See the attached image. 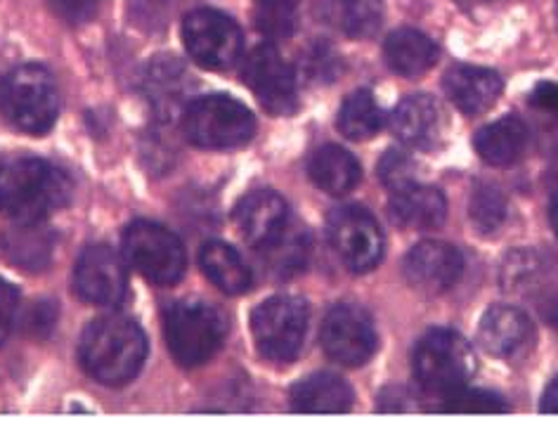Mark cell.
<instances>
[{
    "mask_svg": "<svg viewBox=\"0 0 558 428\" xmlns=\"http://www.w3.org/2000/svg\"><path fill=\"white\" fill-rule=\"evenodd\" d=\"M263 266L268 268L275 278L287 280L299 274L308 266L311 256V234L299 223H289L279 230L275 237L258 248Z\"/></svg>",
    "mask_w": 558,
    "mask_h": 428,
    "instance_id": "cell-25",
    "label": "cell"
},
{
    "mask_svg": "<svg viewBox=\"0 0 558 428\" xmlns=\"http://www.w3.org/2000/svg\"><path fill=\"white\" fill-rule=\"evenodd\" d=\"M301 72L311 81L329 83L339 76L341 60H339V54L333 52L327 44H313L308 50L303 52Z\"/></svg>",
    "mask_w": 558,
    "mask_h": 428,
    "instance_id": "cell-34",
    "label": "cell"
},
{
    "mask_svg": "<svg viewBox=\"0 0 558 428\" xmlns=\"http://www.w3.org/2000/svg\"><path fill=\"white\" fill-rule=\"evenodd\" d=\"M542 412L547 414H558V377L547 386V391L542 395V403H539Z\"/></svg>",
    "mask_w": 558,
    "mask_h": 428,
    "instance_id": "cell-39",
    "label": "cell"
},
{
    "mask_svg": "<svg viewBox=\"0 0 558 428\" xmlns=\"http://www.w3.org/2000/svg\"><path fill=\"white\" fill-rule=\"evenodd\" d=\"M379 181L386 189L400 192L416 183V163L402 149H388L379 161Z\"/></svg>",
    "mask_w": 558,
    "mask_h": 428,
    "instance_id": "cell-33",
    "label": "cell"
},
{
    "mask_svg": "<svg viewBox=\"0 0 558 428\" xmlns=\"http://www.w3.org/2000/svg\"><path fill=\"white\" fill-rule=\"evenodd\" d=\"M242 78L265 112L275 117L294 114L299 107L296 72L291 69L275 46H256L244 60Z\"/></svg>",
    "mask_w": 558,
    "mask_h": 428,
    "instance_id": "cell-10",
    "label": "cell"
},
{
    "mask_svg": "<svg viewBox=\"0 0 558 428\" xmlns=\"http://www.w3.org/2000/svg\"><path fill=\"white\" fill-rule=\"evenodd\" d=\"M337 126L348 140H369L381 131L384 112L369 90H355L343 100Z\"/></svg>",
    "mask_w": 558,
    "mask_h": 428,
    "instance_id": "cell-28",
    "label": "cell"
},
{
    "mask_svg": "<svg viewBox=\"0 0 558 428\" xmlns=\"http://www.w3.org/2000/svg\"><path fill=\"white\" fill-rule=\"evenodd\" d=\"M0 169H3V163H0Z\"/></svg>",
    "mask_w": 558,
    "mask_h": 428,
    "instance_id": "cell-42",
    "label": "cell"
},
{
    "mask_svg": "<svg viewBox=\"0 0 558 428\" xmlns=\"http://www.w3.org/2000/svg\"><path fill=\"white\" fill-rule=\"evenodd\" d=\"M507 400L493 393V391H483V389H464L454 391L442 400L440 412H452V414H501L507 412Z\"/></svg>",
    "mask_w": 558,
    "mask_h": 428,
    "instance_id": "cell-32",
    "label": "cell"
},
{
    "mask_svg": "<svg viewBox=\"0 0 558 428\" xmlns=\"http://www.w3.org/2000/svg\"><path fill=\"white\" fill-rule=\"evenodd\" d=\"M442 86L459 112L476 117L495 105L505 83H501V76L495 69L476 64H454L445 74Z\"/></svg>",
    "mask_w": 558,
    "mask_h": 428,
    "instance_id": "cell-16",
    "label": "cell"
},
{
    "mask_svg": "<svg viewBox=\"0 0 558 428\" xmlns=\"http://www.w3.org/2000/svg\"><path fill=\"white\" fill-rule=\"evenodd\" d=\"M308 303L299 296H272L251 315V331L265 360L284 365L296 360L308 337Z\"/></svg>",
    "mask_w": 558,
    "mask_h": 428,
    "instance_id": "cell-7",
    "label": "cell"
},
{
    "mask_svg": "<svg viewBox=\"0 0 558 428\" xmlns=\"http://www.w3.org/2000/svg\"><path fill=\"white\" fill-rule=\"evenodd\" d=\"M549 220H551V228H554V232H556V237H558V192L554 195V199H551V209H549Z\"/></svg>",
    "mask_w": 558,
    "mask_h": 428,
    "instance_id": "cell-40",
    "label": "cell"
},
{
    "mask_svg": "<svg viewBox=\"0 0 558 428\" xmlns=\"http://www.w3.org/2000/svg\"><path fill=\"white\" fill-rule=\"evenodd\" d=\"M341 29L353 38H367L379 32L384 22L381 0H339Z\"/></svg>",
    "mask_w": 558,
    "mask_h": 428,
    "instance_id": "cell-31",
    "label": "cell"
},
{
    "mask_svg": "<svg viewBox=\"0 0 558 428\" xmlns=\"http://www.w3.org/2000/svg\"><path fill=\"white\" fill-rule=\"evenodd\" d=\"M464 272V256L445 242H418L404 258V278L426 296H440L459 282Z\"/></svg>",
    "mask_w": 558,
    "mask_h": 428,
    "instance_id": "cell-14",
    "label": "cell"
},
{
    "mask_svg": "<svg viewBox=\"0 0 558 428\" xmlns=\"http://www.w3.org/2000/svg\"><path fill=\"white\" fill-rule=\"evenodd\" d=\"M319 341L329 360L343 367L365 365L379 343L372 317L351 303H341L327 313Z\"/></svg>",
    "mask_w": 558,
    "mask_h": 428,
    "instance_id": "cell-12",
    "label": "cell"
},
{
    "mask_svg": "<svg viewBox=\"0 0 558 428\" xmlns=\"http://www.w3.org/2000/svg\"><path fill=\"white\" fill-rule=\"evenodd\" d=\"M388 213L400 228L436 230L448 218V201H445L440 189L414 183L412 187L393 192Z\"/></svg>",
    "mask_w": 558,
    "mask_h": 428,
    "instance_id": "cell-20",
    "label": "cell"
},
{
    "mask_svg": "<svg viewBox=\"0 0 558 428\" xmlns=\"http://www.w3.org/2000/svg\"><path fill=\"white\" fill-rule=\"evenodd\" d=\"M123 254L151 284L171 286L185 274V246L171 230L151 220H135L123 232Z\"/></svg>",
    "mask_w": 558,
    "mask_h": 428,
    "instance_id": "cell-8",
    "label": "cell"
},
{
    "mask_svg": "<svg viewBox=\"0 0 558 428\" xmlns=\"http://www.w3.org/2000/svg\"><path fill=\"white\" fill-rule=\"evenodd\" d=\"M199 264H202V270L206 272V278L211 280L220 292L232 294V296L248 292L251 272L242 260V256L236 254L232 246L222 242H208L202 248Z\"/></svg>",
    "mask_w": 558,
    "mask_h": 428,
    "instance_id": "cell-27",
    "label": "cell"
},
{
    "mask_svg": "<svg viewBox=\"0 0 558 428\" xmlns=\"http://www.w3.org/2000/svg\"><path fill=\"white\" fill-rule=\"evenodd\" d=\"M20 308V296L17 289L10 282L0 280V343H3L10 334V329L15 327L17 320V310Z\"/></svg>",
    "mask_w": 558,
    "mask_h": 428,
    "instance_id": "cell-37",
    "label": "cell"
},
{
    "mask_svg": "<svg viewBox=\"0 0 558 428\" xmlns=\"http://www.w3.org/2000/svg\"><path fill=\"white\" fill-rule=\"evenodd\" d=\"M0 114L12 129L48 133L60 114V90L44 64H22L0 83Z\"/></svg>",
    "mask_w": 558,
    "mask_h": 428,
    "instance_id": "cell-3",
    "label": "cell"
},
{
    "mask_svg": "<svg viewBox=\"0 0 558 428\" xmlns=\"http://www.w3.org/2000/svg\"><path fill=\"white\" fill-rule=\"evenodd\" d=\"M466 3H483V0H464V5H466Z\"/></svg>",
    "mask_w": 558,
    "mask_h": 428,
    "instance_id": "cell-41",
    "label": "cell"
},
{
    "mask_svg": "<svg viewBox=\"0 0 558 428\" xmlns=\"http://www.w3.org/2000/svg\"><path fill=\"white\" fill-rule=\"evenodd\" d=\"M54 325H58V306H54L52 301H38L24 310V317H22L24 334L46 339L52 334Z\"/></svg>",
    "mask_w": 558,
    "mask_h": 428,
    "instance_id": "cell-35",
    "label": "cell"
},
{
    "mask_svg": "<svg viewBox=\"0 0 558 428\" xmlns=\"http://www.w3.org/2000/svg\"><path fill=\"white\" fill-rule=\"evenodd\" d=\"M299 24V0H256V26L272 40L289 38Z\"/></svg>",
    "mask_w": 558,
    "mask_h": 428,
    "instance_id": "cell-30",
    "label": "cell"
},
{
    "mask_svg": "<svg viewBox=\"0 0 558 428\" xmlns=\"http://www.w3.org/2000/svg\"><path fill=\"white\" fill-rule=\"evenodd\" d=\"M72 178L46 159L24 157L0 169V211L15 223H40L72 199Z\"/></svg>",
    "mask_w": 558,
    "mask_h": 428,
    "instance_id": "cell-2",
    "label": "cell"
},
{
    "mask_svg": "<svg viewBox=\"0 0 558 428\" xmlns=\"http://www.w3.org/2000/svg\"><path fill=\"white\" fill-rule=\"evenodd\" d=\"M527 126L519 117H505L476 133V151L481 159L497 169H507V166L519 163L525 155L527 147Z\"/></svg>",
    "mask_w": 558,
    "mask_h": 428,
    "instance_id": "cell-22",
    "label": "cell"
},
{
    "mask_svg": "<svg viewBox=\"0 0 558 428\" xmlns=\"http://www.w3.org/2000/svg\"><path fill=\"white\" fill-rule=\"evenodd\" d=\"M145 93L161 121H173L187 107L192 78L185 66L173 58H157L147 66Z\"/></svg>",
    "mask_w": 558,
    "mask_h": 428,
    "instance_id": "cell-19",
    "label": "cell"
},
{
    "mask_svg": "<svg viewBox=\"0 0 558 428\" xmlns=\"http://www.w3.org/2000/svg\"><path fill=\"white\" fill-rule=\"evenodd\" d=\"M390 131L408 147H436L442 135V114L438 102L428 95H410L390 117Z\"/></svg>",
    "mask_w": 558,
    "mask_h": 428,
    "instance_id": "cell-17",
    "label": "cell"
},
{
    "mask_svg": "<svg viewBox=\"0 0 558 428\" xmlns=\"http://www.w3.org/2000/svg\"><path fill=\"white\" fill-rule=\"evenodd\" d=\"M485 351L499 360H515L535 343V327L530 317L513 306H493L483 315L478 329Z\"/></svg>",
    "mask_w": 558,
    "mask_h": 428,
    "instance_id": "cell-15",
    "label": "cell"
},
{
    "mask_svg": "<svg viewBox=\"0 0 558 428\" xmlns=\"http://www.w3.org/2000/svg\"><path fill=\"white\" fill-rule=\"evenodd\" d=\"M183 131L202 149H236L251 143L256 119L248 107L228 95H206L185 107Z\"/></svg>",
    "mask_w": 558,
    "mask_h": 428,
    "instance_id": "cell-6",
    "label": "cell"
},
{
    "mask_svg": "<svg viewBox=\"0 0 558 428\" xmlns=\"http://www.w3.org/2000/svg\"><path fill=\"white\" fill-rule=\"evenodd\" d=\"M384 54L388 66L404 78L426 74L438 62V46L416 29H398L386 38Z\"/></svg>",
    "mask_w": 558,
    "mask_h": 428,
    "instance_id": "cell-26",
    "label": "cell"
},
{
    "mask_svg": "<svg viewBox=\"0 0 558 428\" xmlns=\"http://www.w3.org/2000/svg\"><path fill=\"white\" fill-rule=\"evenodd\" d=\"M311 181L331 197H343L353 192L362 178V169L351 151L339 145L319 147L308 161Z\"/></svg>",
    "mask_w": 558,
    "mask_h": 428,
    "instance_id": "cell-23",
    "label": "cell"
},
{
    "mask_svg": "<svg viewBox=\"0 0 558 428\" xmlns=\"http://www.w3.org/2000/svg\"><path fill=\"white\" fill-rule=\"evenodd\" d=\"M329 242L343 266L353 272H369L384 256V232L376 218L360 206H343L329 218Z\"/></svg>",
    "mask_w": 558,
    "mask_h": 428,
    "instance_id": "cell-11",
    "label": "cell"
},
{
    "mask_svg": "<svg viewBox=\"0 0 558 428\" xmlns=\"http://www.w3.org/2000/svg\"><path fill=\"white\" fill-rule=\"evenodd\" d=\"M471 223L481 234H495L501 225L507 223L509 204L505 192L495 185H478L473 189L471 204H469Z\"/></svg>",
    "mask_w": 558,
    "mask_h": 428,
    "instance_id": "cell-29",
    "label": "cell"
},
{
    "mask_svg": "<svg viewBox=\"0 0 558 428\" xmlns=\"http://www.w3.org/2000/svg\"><path fill=\"white\" fill-rule=\"evenodd\" d=\"M183 44L194 62L204 69L222 72L240 60L244 38L240 26L226 12L204 8L185 17Z\"/></svg>",
    "mask_w": 558,
    "mask_h": 428,
    "instance_id": "cell-9",
    "label": "cell"
},
{
    "mask_svg": "<svg viewBox=\"0 0 558 428\" xmlns=\"http://www.w3.org/2000/svg\"><path fill=\"white\" fill-rule=\"evenodd\" d=\"M163 334L180 367H202L222 348L228 320L204 301H180L163 315Z\"/></svg>",
    "mask_w": 558,
    "mask_h": 428,
    "instance_id": "cell-5",
    "label": "cell"
},
{
    "mask_svg": "<svg viewBox=\"0 0 558 428\" xmlns=\"http://www.w3.org/2000/svg\"><path fill=\"white\" fill-rule=\"evenodd\" d=\"M234 223L251 246L260 248L289 223L287 201L277 192H254V195L244 197L240 206H236Z\"/></svg>",
    "mask_w": 558,
    "mask_h": 428,
    "instance_id": "cell-18",
    "label": "cell"
},
{
    "mask_svg": "<svg viewBox=\"0 0 558 428\" xmlns=\"http://www.w3.org/2000/svg\"><path fill=\"white\" fill-rule=\"evenodd\" d=\"M530 105L544 109V112L558 114V83L554 81L537 83L535 90L530 93Z\"/></svg>",
    "mask_w": 558,
    "mask_h": 428,
    "instance_id": "cell-38",
    "label": "cell"
},
{
    "mask_svg": "<svg viewBox=\"0 0 558 428\" xmlns=\"http://www.w3.org/2000/svg\"><path fill=\"white\" fill-rule=\"evenodd\" d=\"M76 294L93 306L114 308L129 292V274L109 246H90L81 254L74 270Z\"/></svg>",
    "mask_w": 558,
    "mask_h": 428,
    "instance_id": "cell-13",
    "label": "cell"
},
{
    "mask_svg": "<svg viewBox=\"0 0 558 428\" xmlns=\"http://www.w3.org/2000/svg\"><path fill=\"white\" fill-rule=\"evenodd\" d=\"M54 232L40 223H17L5 232L3 254L12 266L26 272H44L52 264L54 254Z\"/></svg>",
    "mask_w": 558,
    "mask_h": 428,
    "instance_id": "cell-24",
    "label": "cell"
},
{
    "mask_svg": "<svg viewBox=\"0 0 558 428\" xmlns=\"http://www.w3.org/2000/svg\"><path fill=\"white\" fill-rule=\"evenodd\" d=\"M78 357L88 375L107 386L133 381L147 357V339L131 317L107 315L83 331Z\"/></svg>",
    "mask_w": 558,
    "mask_h": 428,
    "instance_id": "cell-1",
    "label": "cell"
},
{
    "mask_svg": "<svg viewBox=\"0 0 558 428\" xmlns=\"http://www.w3.org/2000/svg\"><path fill=\"white\" fill-rule=\"evenodd\" d=\"M50 8L69 24H83L100 10L102 0H48Z\"/></svg>",
    "mask_w": 558,
    "mask_h": 428,
    "instance_id": "cell-36",
    "label": "cell"
},
{
    "mask_svg": "<svg viewBox=\"0 0 558 428\" xmlns=\"http://www.w3.org/2000/svg\"><path fill=\"white\" fill-rule=\"evenodd\" d=\"M414 377L424 391L448 398L476 375V353L454 329H430L412 355Z\"/></svg>",
    "mask_w": 558,
    "mask_h": 428,
    "instance_id": "cell-4",
    "label": "cell"
},
{
    "mask_svg": "<svg viewBox=\"0 0 558 428\" xmlns=\"http://www.w3.org/2000/svg\"><path fill=\"white\" fill-rule=\"evenodd\" d=\"M291 407L308 414H341L353 407V391L339 375L317 371L291 389Z\"/></svg>",
    "mask_w": 558,
    "mask_h": 428,
    "instance_id": "cell-21",
    "label": "cell"
}]
</instances>
